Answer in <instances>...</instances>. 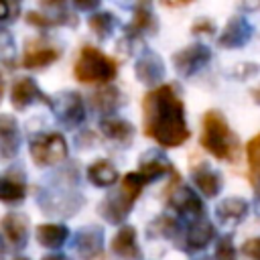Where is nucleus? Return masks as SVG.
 Returning <instances> with one entry per match:
<instances>
[{
    "label": "nucleus",
    "mask_w": 260,
    "mask_h": 260,
    "mask_svg": "<svg viewBox=\"0 0 260 260\" xmlns=\"http://www.w3.org/2000/svg\"><path fill=\"white\" fill-rule=\"evenodd\" d=\"M142 128L144 136L152 138L160 148H175L187 142L185 106L173 85L162 83L142 98Z\"/></svg>",
    "instance_id": "obj_1"
},
{
    "label": "nucleus",
    "mask_w": 260,
    "mask_h": 260,
    "mask_svg": "<svg viewBox=\"0 0 260 260\" xmlns=\"http://www.w3.org/2000/svg\"><path fill=\"white\" fill-rule=\"evenodd\" d=\"M203 150H207L217 160L236 162L240 156V142L238 136L232 132L230 124L217 110H207L201 124V138Z\"/></svg>",
    "instance_id": "obj_2"
},
{
    "label": "nucleus",
    "mask_w": 260,
    "mask_h": 260,
    "mask_svg": "<svg viewBox=\"0 0 260 260\" xmlns=\"http://www.w3.org/2000/svg\"><path fill=\"white\" fill-rule=\"evenodd\" d=\"M144 185H146V181L138 171L126 173L120 179V187L116 191L108 193L102 199V203L98 205L100 215L108 223H122L130 215V209L134 207V203H136L138 195L142 193Z\"/></svg>",
    "instance_id": "obj_3"
},
{
    "label": "nucleus",
    "mask_w": 260,
    "mask_h": 260,
    "mask_svg": "<svg viewBox=\"0 0 260 260\" xmlns=\"http://www.w3.org/2000/svg\"><path fill=\"white\" fill-rule=\"evenodd\" d=\"M73 73L77 77V81L81 83H102L106 85L108 81H112L118 73V63L108 57L106 53H102L100 49L85 45L73 65Z\"/></svg>",
    "instance_id": "obj_4"
},
{
    "label": "nucleus",
    "mask_w": 260,
    "mask_h": 260,
    "mask_svg": "<svg viewBox=\"0 0 260 260\" xmlns=\"http://www.w3.org/2000/svg\"><path fill=\"white\" fill-rule=\"evenodd\" d=\"M28 152L37 167H53L67 158V140L61 132L37 134L30 140Z\"/></svg>",
    "instance_id": "obj_5"
},
{
    "label": "nucleus",
    "mask_w": 260,
    "mask_h": 260,
    "mask_svg": "<svg viewBox=\"0 0 260 260\" xmlns=\"http://www.w3.org/2000/svg\"><path fill=\"white\" fill-rule=\"evenodd\" d=\"M51 110L59 124L75 128L85 120V106L77 91H59L51 98Z\"/></svg>",
    "instance_id": "obj_6"
},
{
    "label": "nucleus",
    "mask_w": 260,
    "mask_h": 260,
    "mask_svg": "<svg viewBox=\"0 0 260 260\" xmlns=\"http://www.w3.org/2000/svg\"><path fill=\"white\" fill-rule=\"evenodd\" d=\"M179 175L175 173V179L173 183L169 185L167 193H169V205L183 217H191L193 221L205 217L203 215V203L201 199L195 195V191L187 185H179Z\"/></svg>",
    "instance_id": "obj_7"
},
{
    "label": "nucleus",
    "mask_w": 260,
    "mask_h": 260,
    "mask_svg": "<svg viewBox=\"0 0 260 260\" xmlns=\"http://www.w3.org/2000/svg\"><path fill=\"white\" fill-rule=\"evenodd\" d=\"M209 59H211V51L203 43H193L179 49L173 55V65L181 77H191L193 73L203 69L209 63Z\"/></svg>",
    "instance_id": "obj_8"
},
{
    "label": "nucleus",
    "mask_w": 260,
    "mask_h": 260,
    "mask_svg": "<svg viewBox=\"0 0 260 260\" xmlns=\"http://www.w3.org/2000/svg\"><path fill=\"white\" fill-rule=\"evenodd\" d=\"M10 104L18 112L26 110L30 104H45L51 108V98H47L41 91V87L32 77H18L10 87Z\"/></svg>",
    "instance_id": "obj_9"
},
{
    "label": "nucleus",
    "mask_w": 260,
    "mask_h": 260,
    "mask_svg": "<svg viewBox=\"0 0 260 260\" xmlns=\"http://www.w3.org/2000/svg\"><path fill=\"white\" fill-rule=\"evenodd\" d=\"M26 175L22 167L12 165L10 169L4 171L0 179V199L6 205H18L26 197Z\"/></svg>",
    "instance_id": "obj_10"
},
{
    "label": "nucleus",
    "mask_w": 260,
    "mask_h": 260,
    "mask_svg": "<svg viewBox=\"0 0 260 260\" xmlns=\"http://www.w3.org/2000/svg\"><path fill=\"white\" fill-rule=\"evenodd\" d=\"M252 32H254V26L250 24V20L246 16H232L228 20V24L223 26L217 43L223 49H240L250 43Z\"/></svg>",
    "instance_id": "obj_11"
},
{
    "label": "nucleus",
    "mask_w": 260,
    "mask_h": 260,
    "mask_svg": "<svg viewBox=\"0 0 260 260\" xmlns=\"http://www.w3.org/2000/svg\"><path fill=\"white\" fill-rule=\"evenodd\" d=\"M134 73H136V79L140 83L158 87V83L165 77V63L154 51L144 49L140 53V57L136 59V63H134Z\"/></svg>",
    "instance_id": "obj_12"
},
{
    "label": "nucleus",
    "mask_w": 260,
    "mask_h": 260,
    "mask_svg": "<svg viewBox=\"0 0 260 260\" xmlns=\"http://www.w3.org/2000/svg\"><path fill=\"white\" fill-rule=\"evenodd\" d=\"M158 28L156 16L152 12V6L146 2H140L134 6L132 20L124 26V37L128 39H138L140 35H154Z\"/></svg>",
    "instance_id": "obj_13"
},
{
    "label": "nucleus",
    "mask_w": 260,
    "mask_h": 260,
    "mask_svg": "<svg viewBox=\"0 0 260 260\" xmlns=\"http://www.w3.org/2000/svg\"><path fill=\"white\" fill-rule=\"evenodd\" d=\"M0 228H2V236H4L8 246H12V248H24L26 246V240H28V219L22 213L8 211L2 217Z\"/></svg>",
    "instance_id": "obj_14"
},
{
    "label": "nucleus",
    "mask_w": 260,
    "mask_h": 260,
    "mask_svg": "<svg viewBox=\"0 0 260 260\" xmlns=\"http://www.w3.org/2000/svg\"><path fill=\"white\" fill-rule=\"evenodd\" d=\"M112 252L120 258V260H140L142 258V252H140V246L136 242V230L132 225H122L114 238H112V244H110Z\"/></svg>",
    "instance_id": "obj_15"
},
{
    "label": "nucleus",
    "mask_w": 260,
    "mask_h": 260,
    "mask_svg": "<svg viewBox=\"0 0 260 260\" xmlns=\"http://www.w3.org/2000/svg\"><path fill=\"white\" fill-rule=\"evenodd\" d=\"M20 150V130L18 122L10 114H0V154L2 158H12Z\"/></svg>",
    "instance_id": "obj_16"
},
{
    "label": "nucleus",
    "mask_w": 260,
    "mask_h": 260,
    "mask_svg": "<svg viewBox=\"0 0 260 260\" xmlns=\"http://www.w3.org/2000/svg\"><path fill=\"white\" fill-rule=\"evenodd\" d=\"M191 175H193V183H195V187L199 189L201 195L213 199V197H217L221 193V187H223L221 175L215 169H211L209 165H205V162L197 165L191 171Z\"/></svg>",
    "instance_id": "obj_17"
},
{
    "label": "nucleus",
    "mask_w": 260,
    "mask_h": 260,
    "mask_svg": "<svg viewBox=\"0 0 260 260\" xmlns=\"http://www.w3.org/2000/svg\"><path fill=\"white\" fill-rule=\"evenodd\" d=\"M100 132L108 138L114 140L118 144H128L134 138V126L120 118V116H110V118H102L100 120Z\"/></svg>",
    "instance_id": "obj_18"
},
{
    "label": "nucleus",
    "mask_w": 260,
    "mask_h": 260,
    "mask_svg": "<svg viewBox=\"0 0 260 260\" xmlns=\"http://www.w3.org/2000/svg\"><path fill=\"white\" fill-rule=\"evenodd\" d=\"M215 238V225L207 219V217H201L197 221L191 223L189 232H187V250L189 252H199V250H205L211 240Z\"/></svg>",
    "instance_id": "obj_19"
},
{
    "label": "nucleus",
    "mask_w": 260,
    "mask_h": 260,
    "mask_svg": "<svg viewBox=\"0 0 260 260\" xmlns=\"http://www.w3.org/2000/svg\"><path fill=\"white\" fill-rule=\"evenodd\" d=\"M85 175H87V181H89L93 187H100V189H110V187H114V185L118 183V171H116V167H114L110 160H106V158L93 160V162L87 167Z\"/></svg>",
    "instance_id": "obj_20"
},
{
    "label": "nucleus",
    "mask_w": 260,
    "mask_h": 260,
    "mask_svg": "<svg viewBox=\"0 0 260 260\" xmlns=\"http://www.w3.org/2000/svg\"><path fill=\"white\" fill-rule=\"evenodd\" d=\"M122 98H124V95L120 93V89H118L116 85H104L100 91L93 93L91 102H93V108L102 114V118H110V116H114V114L120 110V106L124 104Z\"/></svg>",
    "instance_id": "obj_21"
},
{
    "label": "nucleus",
    "mask_w": 260,
    "mask_h": 260,
    "mask_svg": "<svg viewBox=\"0 0 260 260\" xmlns=\"http://www.w3.org/2000/svg\"><path fill=\"white\" fill-rule=\"evenodd\" d=\"M35 238L43 248L57 250L61 248L69 238V228L63 223H41L35 230Z\"/></svg>",
    "instance_id": "obj_22"
},
{
    "label": "nucleus",
    "mask_w": 260,
    "mask_h": 260,
    "mask_svg": "<svg viewBox=\"0 0 260 260\" xmlns=\"http://www.w3.org/2000/svg\"><path fill=\"white\" fill-rule=\"evenodd\" d=\"M59 49L55 47H49V45H39L35 41V45L30 49H26L24 57H22V67L24 69H41V67H47L51 63H55L59 59Z\"/></svg>",
    "instance_id": "obj_23"
},
{
    "label": "nucleus",
    "mask_w": 260,
    "mask_h": 260,
    "mask_svg": "<svg viewBox=\"0 0 260 260\" xmlns=\"http://www.w3.org/2000/svg\"><path fill=\"white\" fill-rule=\"evenodd\" d=\"M138 173L144 177L146 183H152V181H156L158 177H162V175H167V173L173 175L175 169H173V165H171L165 156H156V150H150L148 154H142Z\"/></svg>",
    "instance_id": "obj_24"
},
{
    "label": "nucleus",
    "mask_w": 260,
    "mask_h": 260,
    "mask_svg": "<svg viewBox=\"0 0 260 260\" xmlns=\"http://www.w3.org/2000/svg\"><path fill=\"white\" fill-rule=\"evenodd\" d=\"M215 215L223 223H240L248 215V201L242 197H225L217 203Z\"/></svg>",
    "instance_id": "obj_25"
},
{
    "label": "nucleus",
    "mask_w": 260,
    "mask_h": 260,
    "mask_svg": "<svg viewBox=\"0 0 260 260\" xmlns=\"http://www.w3.org/2000/svg\"><path fill=\"white\" fill-rule=\"evenodd\" d=\"M102 240H104V232L100 228H83L77 234V252L83 260H91L102 252Z\"/></svg>",
    "instance_id": "obj_26"
},
{
    "label": "nucleus",
    "mask_w": 260,
    "mask_h": 260,
    "mask_svg": "<svg viewBox=\"0 0 260 260\" xmlns=\"http://www.w3.org/2000/svg\"><path fill=\"white\" fill-rule=\"evenodd\" d=\"M246 160L250 169V181L256 189H260V134L246 142Z\"/></svg>",
    "instance_id": "obj_27"
},
{
    "label": "nucleus",
    "mask_w": 260,
    "mask_h": 260,
    "mask_svg": "<svg viewBox=\"0 0 260 260\" xmlns=\"http://www.w3.org/2000/svg\"><path fill=\"white\" fill-rule=\"evenodd\" d=\"M87 24H89V28L98 35V39L104 41V39H108L110 32L114 30L116 18H114V14L108 12V10H95V12H91V16L87 18Z\"/></svg>",
    "instance_id": "obj_28"
},
{
    "label": "nucleus",
    "mask_w": 260,
    "mask_h": 260,
    "mask_svg": "<svg viewBox=\"0 0 260 260\" xmlns=\"http://www.w3.org/2000/svg\"><path fill=\"white\" fill-rule=\"evenodd\" d=\"M148 234L150 236H158V238H175L179 234V223L169 215H158L156 219L150 221Z\"/></svg>",
    "instance_id": "obj_29"
},
{
    "label": "nucleus",
    "mask_w": 260,
    "mask_h": 260,
    "mask_svg": "<svg viewBox=\"0 0 260 260\" xmlns=\"http://www.w3.org/2000/svg\"><path fill=\"white\" fill-rule=\"evenodd\" d=\"M14 57H16V45H14L12 37H10V32L6 28H2L0 30V59H2L4 65L10 67Z\"/></svg>",
    "instance_id": "obj_30"
},
{
    "label": "nucleus",
    "mask_w": 260,
    "mask_h": 260,
    "mask_svg": "<svg viewBox=\"0 0 260 260\" xmlns=\"http://www.w3.org/2000/svg\"><path fill=\"white\" fill-rule=\"evenodd\" d=\"M215 260H236V246L232 236H221L215 244Z\"/></svg>",
    "instance_id": "obj_31"
},
{
    "label": "nucleus",
    "mask_w": 260,
    "mask_h": 260,
    "mask_svg": "<svg viewBox=\"0 0 260 260\" xmlns=\"http://www.w3.org/2000/svg\"><path fill=\"white\" fill-rule=\"evenodd\" d=\"M26 22L37 26V28H49V26L61 24V20L55 18L53 14H41V12H28L26 14Z\"/></svg>",
    "instance_id": "obj_32"
},
{
    "label": "nucleus",
    "mask_w": 260,
    "mask_h": 260,
    "mask_svg": "<svg viewBox=\"0 0 260 260\" xmlns=\"http://www.w3.org/2000/svg\"><path fill=\"white\" fill-rule=\"evenodd\" d=\"M242 252L254 260H260V238H250L244 246H242Z\"/></svg>",
    "instance_id": "obj_33"
},
{
    "label": "nucleus",
    "mask_w": 260,
    "mask_h": 260,
    "mask_svg": "<svg viewBox=\"0 0 260 260\" xmlns=\"http://www.w3.org/2000/svg\"><path fill=\"white\" fill-rule=\"evenodd\" d=\"M191 30H193V32H213V30H215V24H213L209 18H199L197 22H193Z\"/></svg>",
    "instance_id": "obj_34"
},
{
    "label": "nucleus",
    "mask_w": 260,
    "mask_h": 260,
    "mask_svg": "<svg viewBox=\"0 0 260 260\" xmlns=\"http://www.w3.org/2000/svg\"><path fill=\"white\" fill-rule=\"evenodd\" d=\"M73 6H75L77 10H93V12H95V10L100 8V2H75Z\"/></svg>",
    "instance_id": "obj_35"
},
{
    "label": "nucleus",
    "mask_w": 260,
    "mask_h": 260,
    "mask_svg": "<svg viewBox=\"0 0 260 260\" xmlns=\"http://www.w3.org/2000/svg\"><path fill=\"white\" fill-rule=\"evenodd\" d=\"M41 260H71V258L65 254H49V256H43Z\"/></svg>",
    "instance_id": "obj_36"
},
{
    "label": "nucleus",
    "mask_w": 260,
    "mask_h": 260,
    "mask_svg": "<svg viewBox=\"0 0 260 260\" xmlns=\"http://www.w3.org/2000/svg\"><path fill=\"white\" fill-rule=\"evenodd\" d=\"M252 95H254V100L260 104V89H258V87H256V89H252Z\"/></svg>",
    "instance_id": "obj_37"
},
{
    "label": "nucleus",
    "mask_w": 260,
    "mask_h": 260,
    "mask_svg": "<svg viewBox=\"0 0 260 260\" xmlns=\"http://www.w3.org/2000/svg\"><path fill=\"white\" fill-rule=\"evenodd\" d=\"M14 260H28V258H22V256H16Z\"/></svg>",
    "instance_id": "obj_38"
}]
</instances>
